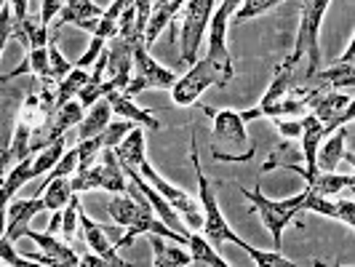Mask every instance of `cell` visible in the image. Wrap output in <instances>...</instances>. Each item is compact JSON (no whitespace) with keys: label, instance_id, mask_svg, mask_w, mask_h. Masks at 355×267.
I'll return each mask as SVG.
<instances>
[{"label":"cell","instance_id":"cell-39","mask_svg":"<svg viewBox=\"0 0 355 267\" xmlns=\"http://www.w3.org/2000/svg\"><path fill=\"white\" fill-rule=\"evenodd\" d=\"M275 128L284 139H300L302 134V118H275Z\"/></svg>","mask_w":355,"mask_h":267},{"label":"cell","instance_id":"cell-38","mask_svg":"<svg viewBox=\"0 0 355 267\" xmlns=\"http://www.w3.org/2000/svg\"><path fill=\"white\" fill-rule=\"evenodd\" d=\"M107 49V40L105 37H99V35H91V43H89V49H86V53L72 64V67H83V70H89L91 64L102 56V51Z\"/></svg>","mask_w":355,"mask_h":267},{"label":"cell","instance_id":"cell-13","mask_svg":"<svg viewBox=\"0 0 355 267\" xmlns=\"http://www.w3.org/2000/svg\"><path fill=\"white\" fill-rule=\"evenodd\" d=\"M123 174H125V179H128V182H134V184L139 187V193L147 198V203L153 206V212H155V216H158L160 222H166L171 230L179 232V235H184V238L190 235V230H187V225L182 222V216L177 214V209H174V206H171L166 198L160 196L158 190H155V187H153V184H150V182H147V179H144L142 174L137 171V169H131V166H123Z\"/></svg>","mask_w":355,"mask_h":267},{"label":"cell","instance_id":"cell-36","mask_svg":"<svg viewBox=\"0 0 355 267\" xmlns=\"http://www.w3.org/2000/svg\"><path fill=\"white\" fill-rule=\"evenodd\" d=\"M75 171H78V150L72 147V150H64V155L56 160V166L49 171V177L43 179V184H46L49 179H56V177H72Z\"/></svg>","mask_w":355,"mask_h":267},{"label":"cell","instance_id":"cell-15","mask_svg":"<svg viewBox=\"0 0 355 267\" xmlns=\"http://www.w3.org/2000/svg\"><path fill=\"white\" fill-rule=\"evenodd\" d=\"M78 225H80V232H83L80 238L86 241V246H91V251H94V254H99L107 265H115V267L128 265L125 259L118 257V249L112 246V241H110V235H107V227L96 225V222H94L83 209L78 212Z\"/></svg>","mask_w":355,"mask_h":267},{"label":"cell","instance_id":"cell-14","mask_svg":"<svg viewBox=\"0 0 355 267\" xmlns=\"http://www.w3.org/2000/svg\"><path fill=\"white\" fill-rule=\"evenodd\" d=\"M40 212H43V198L40 196L11 198L8 206H6V230H3V235L17 243L19 238H24V232L30 230V222Z\"/></svg>","mask_w":355,"mask_h":267},{"label":"cell","instance_id":"cell-44","mask_svg":"<svg viewBox=\"0 0 355 267\" xmlns=\"http://www.w3.org/2000/svg\"><path fill=\"white\" fill-rule=\"evenodd\" d=\"M3 177H6V174H3V171H0V182H3Z\"/></svg>","mask_w":355,"mask_h":267},{"label":"cell","instance_id":"cell-20","mask_svg":"<svg viewBox=\"0 0 355 267\" xmlns=\"http://www.w3.org/2000/svg\"><path fill=\"white\" fill-rule=\"evenodd\" d=\"M105 99L110 102L112 112H118L121 118L131 121L134 126H144V128H150V131H160L158 118H155L153 112H147V110L134 105V96H128V94H123V91H110Z\"/></svg>","mask_w":355,"mask_h":267},{"label":"cell","instance_id":"cell-33","mask_svg":"<svg viewBox=\"0 0 355 267\" xmlns=\"http://www.w3.org/2000/svg\"><path fill=\"white\" fill-rule=\"evenodd\" d=\"M131 128H134V123H131V121H125V118H121V121H110L105 131L99 134V139H102V144H105V147L115 150V147L125 139V134H128Z\"/></svg>","mask_w":355,"mask_h":267},{"label":"cell","instance_id":"cell-4","mask_svg":"<svg viewBox=\"0 0 355 267\" xmlns=\"http://www.w3.org/2000/svg\"><path fill=\"white\" fill-rule=\"evenodd\" d=\"M214 121L211 128V153L216 160L225 163H246L254 158V147L246 134V123L238 110H211L203 107Z\"/></svg>","mask_w":355,"mask_h":267},{"label":"cell","instance_id":"cell-19","mask_svg":"<svg viewBox=\"0 0 355 267\" xmlns=\"http://www.w3.org/2000/svg\"><path fill=\"white\" fill-rule=\"evenodd\" d=\"M347 137H350V128H347V126H339V128H334V131L320 142L318 155H315V169H318V171H334L342 158L353 160L350 153H345Z\"/></svg>","mask_w":355,"mask_h":267},{"label":"cell","instance_id":"cell-26","mask_svg":"<svg viewBox=\"0 0 355 267\" xmlns=\"http://www.w3.org/2000/svg\"><path fill=\"white\" fill-rule=\"evenodd\" d=\"M187 249L193 257V265H211V267H227V259L216 251L214 243H209V238L203 232H193L187 235Z\"/></svg>","mask_w":355,"mask_h":267},{"label":"cell","instance_id":"cell-40","mask_svg":"<svg viewBox=\"0 0 355 267\" xmlns=\"http://www.w3.org/2000/svg\"><path fill=\"white\" fill-rule=\"evenodd\" d=\"M62 6H64V0H43V6H40V21L49 27L53 19L59 17Z\"/></svg>","mask_w":355,"mask_h":267},{"label":"cell","instance_id":"cell-1","mask_svg":"<svg viewBox=\"0 0 355 267\" xmlns=\"http://www.w3.org/2000/svg\"><path fill=\"white\" fill-rule=\"evenodd\" d=\"M115 155H118V160H121V166L137 169V171H139L155 190H158L160 196L177 209V214L182 216V222L187 225V230H200V227H203V212H200V200H198V196L187 193V190H182V187H177V184H171L168 179H163L158 171L153 169V163L147 160L142 128L134 126V128L125 134L123 142L115 147Z\"/></svg>","mask_w":355,"mask_h":267},{"label":"cell","instance_id":"cell-31","mask_svg":"<svg viewBox=\"0 0 355 267\" xmlns=\"http://www.w3.org/2000/svg\"><path fill=\"white\" fill-rule=\"evenodd\" d=\"M281 3H286V0H243V3H241V8L235 11L232 21H235V24H241V21H249V19L262 17V14H267V11L278 8Z\"/></svg>","mask_w":355,"mask_h":267},{"label":"cell","instance_id":"cell-21","mask_svg":"<svg viewBox=\"0 0 355 267\" xmlns=\"http://www.w3.org/2000/svg\"><path fill=\"white\" fill-rule=\"evenodd\" d=\"M150 249H153V265L155 267H190L193 265V257L190 251L182 249V243H168V238L150 232Z\"/></svg>","mask_w":355,"mask_h":267},{"label":"cell","instance_id":"cell-23","mask_svg":"<svg viewBox=\"0 0 355 267\" xmlns=\"http://www.w3.org/2000/svg\"><path fill=\"white\" fill-rule=\"evenodd\" d=\"M35 193L43 198V209H46V212H59V209H64V206L70 203V198L75 196V193H72L70 177L49 179L46 184L37 187Z\"/></svg>","mask_w":355,"mask_h":267},{"label":"cell","instance_id":"cell-12","mask_svg":"<svg viewBox=\"0 0 355 267\" xmlns=\"http://www.w3.org/2000/svg\"><path fill=\"white\" fill-rule=\"evenodd\" d=\"M297 86V67H288V64H278V70L272 75V80H270V86H267L265 96H262V102L257 107H251V110H243L241 112V118H243V123H249V121H257V118H272V112H275V107L284 102L286 96H288V91Z\"/></svg>","mask_w":355,"mask_h":267},{"label":"cell","instance_id":"cell-16","mask_svg":"<svg viewBox=\"0 0 355 267\" xmlns=\"http://www.w3.org/2000/svg\"><path fill=\"white\" fill-rule=\"evenodd\" d=\"M302 212H313L320 216H331L337 222H345L347 227L355 225V203L353 198H345V200H334V198L315 196L313 190L304 187V209Z\"/></svg>","mask_w":355,"mask_h":267},{"label":"cell","instance_id":"cell-34","mask_svg":"<svg viewBox=\"0 0 355 267\" xmlns=\"http://www.w3.org/2000/svg\"><path fill=\"white\" fill-rule=\"evenodd\" d=\"M46 49H49V70H51V80L53 83H59V80L72 70V64L62 56L59 46H56V40H49Z\"/></svg>","mask_w":355,"mask_h":267},{"label":"cell","instance_id":"cell-24","mask_svg":"<svg viewBox=\"0 0 355 267\" xmlns=\"http://www.w3.org/2000/svg\"><path fill=\"white\" fill-rule=\"evenodd\" d=\"M110 118H112V107H110V102L102 96L99 102H94V105L89 107V112H86L83 121L78 123V139L99 137L107 128V123H110Z\"/></svg>","mask_w":355,"mask_h":267},{"label":"cell","instance_id":"cell-43","mask_svg":"<svg viewBox=\"0 0 355 267\" xmlns=\"http://www.w3.org/2000/svg\"><path fill=\"white\" fill-rule=\"evenodd\" d=\"M353 53H355V37H350V43H347V51H345V56H339L337 64H353Z\"/></svg>","mask_w":355,"mask_h":267},{"label":"cell","instance_id":"cell-10","mask_svg":"<svg viewBox=\"0 0 355 267\" xmlns=\"http://www.w3.org/2000/svg\"><path fill=\"white\" fill-rule=\"evenodd\" d=\"M177 72L168 70L158 64L153 56H150V49L139 43L137 51H134V67H131V78H128V86L123 89V94L128 96H137L147 89H163V91H171V86L177 83Z\"/></svg>","mask_w":355,"mask_h":267},{"label":"cell","instance_id":"cell-7","mask_svg":"<svg viewBox=\"0 0 355 267\" xmlns=\"http://www.w3.org/2000/svg\"><path fill=\"white\" fill-rule=\"evenodd\" d=\"M72 182V193L83 196L91 190H107V193H128V179L123 174V166L115 155V150L102 147L99 158L89 169H78L70 177Z\"/></svg>","mask_w":355,"mask_h":267},{"label":"cell","instance_id":"cell-5","mask_svg":"<svg viewBox=\"0 0 355 267\" xmlns=\"http://www.w3.org/2000/svg\"><path fill=\"white\" fill-rule=\"evenodd\" d=\"M329 3L331 0H302L297 43H294V51L288 53L284 62L288 67H300V62H304L307 80L320 70V24L326 19Z\"/></svg>","mask_w":355,"mask_h":267},{"label":"cell","instance_id":"cell-6","mask_svg":"<svg viewBox=\"0 0 355 267\" xmlns=\"http://www.w3.org/2000/svg\"><path fill=\"white\" fill-rule=\"evenodd\" d=\"M241 193L249 198L251 214H257V216L262 219L265 230L270 232V238H272V243H275V251H281V246H284V230L291 222H297V216H300L304 209V190L300 196L281 198V200L267 198L259 184H257L254 190L241 187Z\"/></svg>","mask_w":355,"mask_h":267},{"label":"cell","instance_id":"cell-8","mask_svg":"<svg viewBox=\"0 0 355 267\" xmlns=\"http://www.w3.org/2000/svg\"><path fill=\"white\" fill-rule=\"evenodd\" d=\"M214 11V0H184L174 21H179V56L184 64H196L198 49Z\"/></svg>","mask_w":355,"mask_h":267},{"label":"cell","instance_id":"cell-30","mask_svg":"<svg viewBox=\"0 0 355 267\" xmlns=\"http://www.w3.org/2000/svg\"><path fill=\"white\" fill-rule=\"evenodd\" d=\"M78 212H80V196L75 193L70 198V203L62 209V227H59V232L64 235V241L70 246L78 241Z\"/></svg>","mask_w":355,"mask_h":267},{"label":"cell","instance_id":"cell-2","mask_svg":"<svg viewBox=\"0 0 355 267\" xmlns=\"http://www.w3.org/2000/svg\"><path fill=\"white\" fill-rule=\"evenodd\" d=\"M107 212L110 216L123 227V235L115 241V249H125V246H134L137 235H163L168 241H177L182 246H187V238L174 232L166 222H160L153 206L147 203V198L139 193V187L131 182L128 184V193H115V198L107 203Z\"/></svg>","mask_w":355,"mask_h":267},{"label":"cell","instance_id":"cell-27","mask_svg":"<svg viewBox=\"0 0 355 267\" xmlns=\"http://www.w3.org/2000/svg\"><path fill=\"white\" fill-rule=\"evenodd\" d=\"M89 78H91L89 70H83V67H72V70L53 86V107H62V105H67L70 99H75L78 91L89 83Z\"/></svg>","mask_w":355,"mask_h":267},{"label":"cell","instance_id":"cell-35","mask_svg":"<svg viewBox=\"0 0 355 267\" xmlns=\"http://www.w3.org/2000/svg\"><path fill=\"white\" fill-rule=\"evenodd\" d=\"M246 254H249L257 265H262V267H294V262L286 259L281 251H259L249 243V246H246Z\"/></svg>","mask_w":355,"mask_h":267},{"label":"cell","instance_id":"cell-37","mask_svg":"<svg viewBox=\"0 0 355 267\" xmlns=\"http://www.w3.org/2000/svg\"><path fill=\"white\" fill-rule=\"evenodd\" d=\"M0 262H3V265H11V267H30L33 265L24 254H19V251L14 249V241H8L6 235H0Z\"/></svg>","mask_w":355,"mask_h":267},{"label":"cell","instance_id":"cell-22","mask_svg":"<svg viewBox=\"0 0 355 267\" xmlns=\"http://www.w3.org/2000/svg\"><path fill=\"white\" fill-rule=\"evenodd\" d=\"M318 83V89H326V91H342V89H347V91H353V83H355V70H353V64H331V67H320L313 78H310V83Z\"/></svg>","mask_w":355,"mask_h":267},{"label":"cell","instance_id":"cell-32","mask_svg":"<svg viewBox=\"0 0 355 267\" xmlns=\"http://www.w3.org/2000/svg\"><path fill=\"white\" fill-rule=\"evenodd\" d=\"M102 139L99 137H91V139H78L75 150H78V169H89L96 163L99 153H102Z\"/></svg>","mask_w":355,"mask_h":267},{"label":"cell","instance_id":"cell-41","mask_svg":"<svg viewBox=\"0 0 355 267\" xmlns=\"http://www.w3.org/2000/svg\"><path fill=\"white\" fill-rule=\"evenodd\" d=\"M80 257V265L83 267H107V262L99 257V254H89V251H78Z\"/></svg>","mask_w":355,"mask_h":267},{"label":"cell","instance_id":"cell-42","mask_svg":"<svg viewBox=\"0 0 355 267\" xmlns=\"http://www.w3.org/2000/svg\"><path fill=\"white\" fill-rule=\"evenodd\" d=\"M8 6H11V11H14V24H19L21 19H27V0H8Z\"/></svg>","mask_w":355,"mask_h":267},{"label":"cell","instance_id":"cell-11","mask_svg":"<svg viewBox=\"0 0 355 267\" xmlns=\"http://www.w3.org/2000/svg\"><path fill=\"white\" fill-rule=\"evenodd\" d=\"M307 112L313 118H318L320 123L326 126V131L331 134L339 126H347L353 121L355 110H353V91L342 94V91H326L313 86V94H310V105H307Z\"/></svg>","mask_w":355,"mask_h":267},{"label":"cell","instance_id":"cell-25","mask_svg":"<svg viewBox=\"0 0 355 267\" xmlns=\"http://www.w3.org/2000/svg\"><path fill=\"white\" fill-rule=\"evenodd\" d=\"M355 179L353 174H337V171H318L315 177L307 182V190H313L315 196L334 198L342 190H353Z\"/></svg>","mask_w":355,"mask_h":267},{"label":"cell","instance_id":"cell-3","mask_svg":"<svg viewBox=\"0 0 355 267\" xmlns=\"http://www.w3.org/2000/svg\"><path fill=\"white\" fill-rule=\"evenodd\" d=\"M190 160H193V171H196V179H198V200H200V212H203V227H200V232L209 238V243H214V246L235 243L238 249L246 251L249 241H243V238L227 225L225 214L219 209V200H216V193H214L211 182L206 179V171H203V166H200V155H198L196 131H193V144H190Z\"/></svg>","mask_w":355,"mask_h":267},{"label":"cell","instance_id":"cell-18","mask_svg":"<svg viewBox=\"0 0 355 267\" xmlns=\"http://www.w3.org/2000/svg\"><path fill=\"white\" fill-rule=\"evenodd\" d=\"M24 238H30V241H35L37 249L43 251L46 257H51L53 265H62V267H78L80 265V257H78V251L72 249L67 241H62L59 235H53V232H35L33 227L24 232Z\"/></svg>","mask_w":355,"mask_h":267},{"label":"cell","instance_id":"cell-9","mask_svg":"<svg viewBox=\"0 0 355 267\" xmlns=\"http://www.w3.org/2000/svg\"><path fill=\"white\" fill-rule=\"evenodd\" d=\"M227 83H230V78L219 70L214 62H209V59L203 56V59H198L196 64L184 72L182 78H177V83L171 86V99H174V105H179V107H190V105H196L198 99L211 89V86L225 89Z\"/></svg>","mask_w":355,"mask_h":267},{"label":"cell","instance_id":"cell-17","mask_svg":"<svg viewBox=\"0 0 355 267\" xmlns=\"http://www.w3.org/2000/svg\"><path fill=\"white\" fill-rule=\"evenodd\" d=\"M105 8L96 6L94 0H64L59 17H56V24H75L78 30H86V33H94L96 30V21L102 19Z\"/></svg>","mask_w":355,"mask_h":267},{"label":"cell","instance_id":"cell-28","mask_svg":"<svg viewBox=\"0 0 355 267\" xmlns=\"http://www.w3.org/2000/svg\"><path fill=\"white\" fill-rule=\"evenodd\" d=\"M86 107L80 105L78 99H70L67 105L56 107L53 110V118H51V142L56 139V137H64L67 134V128H72V126H78L80 121H83V112Z\"/></svg>","mask_w":355,"mask_h":267},{"label":"cell","instance_id":"cell-29","mask_svg":"<svg viewBox=\"0 0 355 267\" xmlns=\"http://www.w3.org/2000/svg\"><path fill=\"white\" fill-rule=\"evenodd\" d=\"M64 147H67V139L64 137H56L53 142H49L46 147H40L37 153H33V174L40 177V174H49L56 160L64 155Z\"/></svg>","mask_w":355,"mask_h":267}]
</instances>
